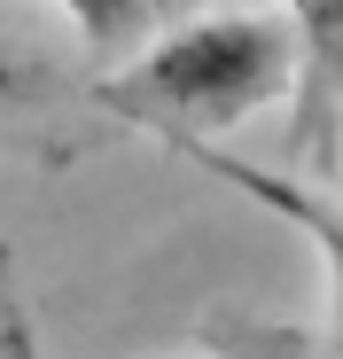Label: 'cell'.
<instances>
[{
    "mask_svg": "<svg viewBox=\"0 0 343 359\" xmlns=\"http://www.w3.org/2000/svg\"><path fill=\"white\" fill-rule=\"evenodd\" d=\"M281 94H297V32L289 16H258V8L195 16L180 32H164L156 47H141L118 79L94 86L109 117L172 133L180 149L234 133L242 117H258Z\"/></svg>",
    "mask_w": 343,
    "mask_h": 359,
    "instance_id": "1",
    "label": "cell"
},
{
    "mask_svg": "<svg viewBox=\"0 0 343 359\" xmlns=\"http://www.w3.org/2000/svg\"><path fill=\"white\" fill-rule=\"evenodd\" d=\"M297 32V156L343 172V0H289Z\"/></svg>",
    "mask_w": 343,
    "mask_h": 359,
    "instance_id": "2",
    "label": "cell"
},
{
    "mask_svg": "<svg viewBox=\"0 0 343 359\" xmlns=\"http://www.w3.org/2000/svg\"><path fill=\"white\" fill-rule=\"evenodd\" d=\"M188 156H203L218 180H234L242 196H258L265 211H281L289 226H304L312 243H320V258H328V351L320 359H343V203H320L312 188H297V180H281V172H258V164H234V156H218V149H188Z\"/></svg>",
    "mask_w": 343,
    "mask_h": 359,
    "instance_id": "3",
    "label": "cell"
},
{
    "mask_svg": "<svg viewBox=\"0 0 343 359\" xmlns=\"http://www.w3.org/2000/svg\"><path fill=\"white\" fill-rule=\"evenodd\" d=\"M203 344L218 359H312V344L297 328H281V320H250V313H218L203 328Z\"/></svg>",
    "mask_w": 343,
    "mask_h": 359,
    "instance_id": "4",
    "label": "cell"
},
{
    "mask_svg": "<svg viewBox=\"0 0 343 359\" xmlns=\"http://www.w3.org/2000/svg\"><path fill=\"white\" fill-rule=\"evenodd\" d=\"M63 8H71V24L86 32L94 55H118V47L141 39V24L164 8V0H63Z\"/></svg>",
    "mask_w": 343,
    "mask_h": 359,
    "instance_id": "5",
    "label": "cell"
},
{
    "mask_svg": "<svg viewBox=\"0 0 343 359\" xmlns=\"http://www.w3.org/2000/svg\"><path fill=\"white\" fill-rule=\"evenodd\" d=\"M39 94V79L24 71V63H8V55H0V109H16V102H31Z\"/></svg>",
    "mask_w": 343,
    "mask_h": 359,
    "instance_id": "6",
    "label": "cell"
}]
</instances>
